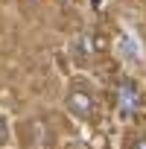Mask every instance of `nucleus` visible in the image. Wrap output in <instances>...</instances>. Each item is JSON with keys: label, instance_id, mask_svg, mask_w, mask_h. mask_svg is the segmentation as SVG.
<instances>
[{"label": "nucleus", "instance_id": "nucleus-1", "mask_svg": "<svg viewBox=\"0 0 146 149\" xmlns=\"http://www.w3.org/2000/svg\"><path fill=\"white\" fill-rule=\"evenodd\" d=\"M67 108L76 114V117H88L94 111V97L85 91V88H73L67 94Z\"/></svg>", "mask_w": 146, "mask_h": 149}, {"label": "nucleus", "instance_id": "nucleus-3", "mask_svg": "<svg viewBox=\"0 0 146 149\" xmlns=\"http://www.w3.org/2000/svg\"><path fill=\"white\" fill-rule=\"evenodd\" d=\"M6 137H9V126H6V120L0 117V146L6 143Z\"/></svg>", "mask_w": 146, "mask_h": 149}, {"label": "nucleus", "instance_id": "nucleus-4", "mask_svg": "<svg viewBox=\"0 0 146 149\" xmlns=\"http://www.w3.org/2000/svg\"><path fill=\"white\" fill-rule=\"evenodd\" d=\"M131 149H146V137H140V140H137V143H134Z\"/></svg>", "mask_w": 146, "mask_h": 149}, {"label": "nucleus", "instance_id": "nucleus-2", "mask_svg": "<svg viewBox=\"0 0 146 149\" xmlns=\"http://www.w3.org/2000/svg\"><path fill=\"white\" fill-rule=\"evenodd\" d=\"M117 100H120V111L123 114H131L137 108V88H134V82L123 79L120 82V91H117Z\"/></svg>", "mask_w": 146, "mask_h": 149}, {"label": "nucleus", "instance_id": "nucleus-5", "mask_svg": "<svg viewBox=\"0 0 146 149\" xmlns=\"http://www.w3.org/2000/svg\"><path fill=\"white\" fill-rule=\"evenodd\" d=\"M29 3H35V0H29Z\"/></svg>", "mask_w": 146, "mask_h": 149}]
</instances>
